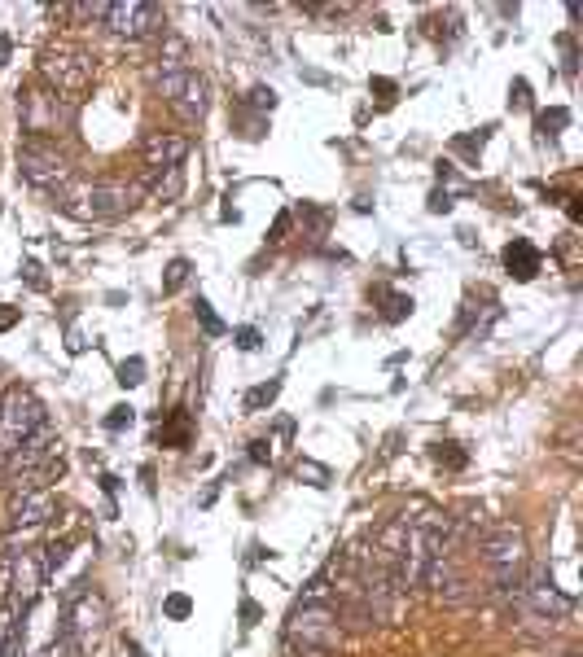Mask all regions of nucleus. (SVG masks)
Segmentation results:
<instances>
[{
	"mask_svg": "<svg viewBox=\"0 0 583 657\" xmlns=\"http://www.w3.org/2000/svg\"><path fill=\"white\" fill-rule=\"evenodd\" d=\"M44 421L49 417H44V403L36 399V390L9 386L5 395H0V456L18 452L31 434L44 430Z\"/></svg>",
	"mask_w": 583,
	"mask_h": 657,
	"instance_id": "1",
	"label": "nucleus"
},
{
	"mask_svg": "<svg viewBox=\"0 0 583 657\" xmlns=\"http://www.w3.org/2000/svg\"><path fill=\"white\" fill-rule=\"evenodd\" d=\"M136 198H141L136 184L93 180V184H79V189H66V211L75 219H119L132 211Z\"/></svg>",
	"mask_w": 583,
	"mask_h": 657,
	"instance_id": "2",
	"label": "nucleus"
},
{
	"mask_svg": "<svg viewBox=\"0 0 583 657\" xmlns=\"http://www.w3.org/2000/svg\"><path fill=\"white\" fill-rule=\"evenodd\" d=\"M158 84V97H167V106L180 114V119L189 123H202L211 110V79L202 71H193V66H185V71H163L154 79Z\"/></svg>",
	"mask_w": 583,
	"mask_h": 657,
	"instance_id": "3",
	"label": "nucleus"
},
{
	"mask_svg": "<svg viewBox=\"0 0 583 657\" xmlns=\"http://www.w3.org/2000/svg\"><path fill=\"white\" fill-rule=\"evenodd\" d=\"M62 627H66V636L88 653V644L106 631V601H101L97 592H88V587L75 592L71 601H62Z\"/></svg>",
	"mask_w": 583,
	"mask_h": 657,
	"instance_id": "4",
	"label": "nucleus"
},
{
	"mask_svg": "<svg viewBox=\"0 0 583 657\" xmlns=\"http://www.w3.org/2000/svg\"><path fill=\"white\" fill-rule=\"evenodd\" d=\"M522 557H527V535H522L518 526H500V530H491V535L483 539V561L496 570L500 587L518 583Z\"/></svg>",
	"mask_w": 583,
	"mask_h": 657,
	"instance_id": "5",
	"label": "nucleus"
},
{
	"mask_svg": "<svg viewBox=\"0 0 583 657\" xmlns=\"http://www.w3.org/2000/svg\"><path fill=\"white\" fill-rule=\"evenodd\" d=\"M18 167H22V176L31 184H40V189H66V184H71V163L49 145H22Z\"/></svg>",
	"mask_w": 583,
	"mask_h": 657,
	"instance_id": "6",
	"label": "nucleus"
},
{
	"mask_svg": "<svg viewBox=\"0 0 583 657\" xmlns=\"http://www.w3.org/2000/svg\"><path fill=\"white\" fill-rule=\"evenodd\" d=\"M106 27L114 31V36L141 40V36H150V31L163 27V9L150 5V0H119V5H110Z\"/></svg>",
	"mask_w": 583,
	"mask_h": 657,
	"instance_id": "7",
	"label": "nucleus"
},
{
	"mask_svg": "<svg viewBox=\"0 0 583 657\" xmlns=\"http://www.w3.org/2000/svg\"><path fill=\"white\" fill-rule=\"evenodd\" d=\"M40 75L53 84V92L62 97V92H84L88 88V79H93V66L84 62L79 53H62V49H49L40 57Z\"/></svg>",
	"mask_w": 583,
	"mask_h": 657,
	"instance_id": "8",
	"label": "nucleus"
},
{
	"mask_svg": "<svg viewBox=\"0 0 583 657\" xmlns=\"http://www.w3.org/2000/svg\"><path fill=\"white\" fill-rule=\"evenodd\" d=\"M66 119H71V110L62 106L57 92H27V97H22V128H27L31 136L66 128Z\"/></svg>",
	"mask_w": 583,
	"mask_h": 657,
	"instance_id": "9",
	"label": "nucleus"
},
{
	"mask_svg": "<svg viewBox=\"0 0 583 657\" xmlns=\"http://www.w3.org/2000/svg\"><path fill=\"white\" fill-rule=\"evenodd\" d=\"M189 149H193V141L189 136H180V132H150L141 141V158H145V167L150 171H167V167L185 163Z\"/></svg>",
	"mask_w": 583,
	"mask_h": 657,
	"instance_id": "10",
	"label": "nucleus"
},
{
	"mask_svg": "<svg viewBox=\"0 0 583 657\" xmlns=\"http://www.w3.org/2000/svg\"><path fill=\"white\" fill-rule=\"evenodd\" d=\"M44 561L36 557V552H22V557H14V583H9V592H14V601L18 609H31L40 601V592H44Z\"/></svg>",
	"mask_w": 583,
	"mask_h": 657,
	"instance_id": "11",
	"label": "nucleus"
},
{
	"mask_svg": "<svg viewBox=\"0 0 583 657\" xmlns=\"http://www.w3.org/2000/svg\"><path fill=\"white\" fill-rule=\"evenodd\" d=\"M527 601H531V609H535V614H540V618H548V622H562V618L570 614V609H575V601L557 592V587H553V579H548L544 570H540V574H535V579L527 583Z\"/></svg>",
	"mask_w": 583,
	"mask_h": 657,
	"instance_id": "12",
	"label": "nucleus"
},
{
	"mask_svg": "<svg viewBox=\"0 0 583 657\" xmlns=\"http://www.w3.org/2000/svg\"><path fill=\"white\" fill-rule=\"evenodd\" d=\"M53 491H27L14 500V522L18 526H44L53 517Z\"/></svg>",
	"mask_w": 583,
	"mask_h": 657,
	"instance_id": "13",
	"label": "nucleus"
},
{
	"mask_svg": "<svg viewBox=\"0 0 583 657\" xmlns=\"http://www.w3.org/2000/svg\"><path fill=\"white\" fill-rule=\"evenodd\" d=\"M505 268H509V276H518V281H531V276L540 272V250H535L527 237H513L505 246Z\"/></svg>",
	"mask_w": 583,
	"mask_h": 657,
	"instance_id": "14",
	"label": "nucleus"
},
{
	"mask_svg": "<svg viewBox=\"0 0 583 657\" xmlns=\"http://www.w3.org/2000/svg\"><path fill=\"white\" fill-rule=\"evenodd\" d=\"M154 202H176L180 193H185V171L180 167H167V171H150V180H145V189Z\"/></svg>",
	"mask_w": 583,
	"mask_h": 657,
	"instance_id": "15",
	"label": "nucleus"
},
{
	"mask_svg": "<svg viewBox=\"0 0 583 657\" xmlns=\"http://www.w3.org/2000/svg\"><path fill=\"white\" fill-rule=\"evenodd\" d=\"M31 657H84V649H79V644H75V640L62 631V636H53L49 644H40V649H31Z\"/></svg>",
	"mask_w": 583,
	"mask_h": 657,
	"instance_id": "16",
	"label": "nucleus"
},
{
	"mask_svg": "<svg viewBox=\"0 0 583 657\" xmlns=\"http://www.w3.org/2000/svg\"><path fill=\"white\" fill-rule=\"evenodd\" d=\"M277 395H281V377H272V382L255 386V390L246 395V412H264L268 403H277Z\"/></svg>",
	"mask_w": 583,
	"mask_h": 657,
	"instance_id": "17",
	"label": "nucleus"
},
{
	"mask_svg": "<svg viewBox=\"0 0 583 657\" xmlns=\"http://www.w3.org/2000/svg\"><path fill=\"white\" fill-rule=\"evenodd\" d=\"M189 285V259H171L167 272H163V294H176Z\"/></svg>",
	"mask_w": 583,
	"mask_h": 657,
	"instance_id": "18",
	"label": "nucleus"
},
{
	"mask_svg": "<svg viewBox=\"0 0 583 657\" xmlns=\"http://www.w3.org/2000/svg\"><path fill=\"white\" fill-rule=\"evenodd\" d=\"M382 298H386L382 320H391V325H395V320H404L408 311H413V298H404V294H386V290H382Z\"/></svg>",
	"mask_w": 583,
	"mask_h": 657,
	"instance_id": "19",
	"label": "nucleus"
},
{
	"mask_svg": "<svg viewBox=\"0 0 583 657\" xmlns=\"http://www.w3.org/2000/svg\"><path fill=\"white\" fill-rule=\"evenodd\" d=\"M193 311H198L202 329H207L211 338H220V333H224V320H220V316H215V311H211V303H207V298H198V303H193Z\"/></svg>",
	"mask_w": 583,
	"mask_h": 657,
	"instance_id": "20",
	"label": "nucleus"
},
{
	"mask_svg": "<svg viewBox=\"0 0 583 657\" xmlns=\"http://www.w3.org/2000/svg\"><path fill=\"white\" fill-rule=\"evenodd\" d=\"M163 614L180 622V618H189V614H193V601H189V596H185V592H171V596H167V601H163Z\"/></svg>",
	"mask_w": 583,
	"mask_h": 657,
	"instance_id": "21",
	"label": "nucleus"
},
{
	"mask_svg": "<svg viewBox=\"0 0 583 657\" xmlns=\"http://www.w3.org/2000/svg\"><path fill=\"white\" fill-rule=\"evenodd\" d=\"M145 382V360H123L119 364V386H141Z\"/></svg>",
	"mask_w": 583,
	"mask_h": 657,
	"instance_id": "22",
	"label": "nucleus"
},
{
	"mask_svg": "<svg viewBox=\"0 0 583 657\" xmlns=\"http://www.w3.org/2000/svg\"><path fill=\"white\" fill-rule=\"evenodd\" d=\"M132 417H136V412L128 408V403H119V408H110V417L101 421V425H106L110 434H119V430H128V425H132Z\"/></svg>",
	"mask_w": 583,
	"mask_h": 657,
	"instance_id": "23",
	"label": "nucleus"
},
{
	"mask_svg": "<svg viewBox=\"0 0 583 657\" xmlns=\"http://www.w3.org/2000/svg\"><path fill=\"white\" fill-rule=\"evenodd\" d=\"M299 478H312V487H329V469L316 460H299Z\"/></svg>",
	"mask_w": 583,
	"mask_h": 657,
	"instance_id": "24",
	"label": "nucleus"
},
{
	"mask_svg": "<svg viewBox=\"0 0 583 657\" xmlns=\"http://www.w3.org/2000/svg\"><path fill=\"white\" fill-rule=\"evenodd\" d=\"M434 460H439V465L461 469L465 465V452H456V443H439V447H434Z\"/></svg>",
	"mask_w": 583,
	"mask_h": 657,
	"instance_id": "25",
	"label": "nucleus"
},
{
	"mask_svg": "<svg viewBox=\"0 0 583 657\" xmlns=\"http://www.w3.org/2000/svg\"><path fill=\"white\" fill-rule=\"evenodd\" d=\"M233 342H237V351H259V329H237Z\"/></svg>",
	"mask_w": 583,
	"mask_h": 657,
	"instance_id": "26",
	"label": "nucleus"
},
{
	"mask_svg": "<svg viewBox=\"0 0 583 657\" xmlns=\"http://www.w3.org/2000/svg\"><path fill=\"white\" fill-rule=\"evenodd\" d=\"M570 123V114L566 110H548V114H540V128L548 132V128H566Z\"/></svg>",
	"mask_w": 583,
	"mask_h": 657,
	"instance_id": "27",
	"label": "nucleus"
},
{
	"mask_svg": "<svg viewBox=\"0 0 583 657\" xmlns=\"http://www.w3.org/2000/svg\"><path fill=\"white\" fill-rule=\"evenodd\" d=\"M250 101H255L259 110H272V106H277V92H272V88H255V92H250Z\"/></svg>",
	"mask_w": 583,
	"mask_h": 657,
	"instance_id": "28",
	"label": "nucleus"
},
{
	"mask_svg": "<svg viewBox=\"0 0 583 657\" xmlns=\"http://www.w3.org/2000/svg\"><path fill=\"white\" fill-rule=\"evenodd\" d=\"M509 101H513V106H518V110H527V106H531V97H527V84H522V79H518V84H513V97H509Z\"/></svg>",
	"mask_w": 583,
	"mask_h": 657,
	"instance_id": "29",
	"label": "nucleus"
},
{
	"mask_svg": "<svg viewBox=\"0 0 583 657\" xmlns=\"http://www.w3.org/2000/svg\"><path fill=\"white\" fill-rule=\"evenodd\" d=\"M242 622H246V627H255V622H259V605L255 601H242Z\"/></svg>",
	"mask_w": 583,
	"mask_h": 657,
	"instance_id": "30",
	"label": "nucleus"
},
{
	"mask_svg": "<svg viewBox=\"0 0 583 657\" xmlns=\"http://www.w3.org/2000/svg\"><path fill=\"white\" fill-rule=\"evenodd\" d=\"M250 456H255L259 465H264V460H272V452H268V443H264V438H259V443H250Z\"/></svg>",
	"mask_w": 583,
	"mask_h": 657,
	"instance_id": "31",
	"label": "nucleus"
},
{
	"mask_svg": "<svg viewBox=\"0 0 583 657\" xmlns=\"http://www.w3.org/2000/svg\"><path fill=\"white\" fill-rule=\"evenodd\" d=\"M430 211H452V198H448V193H434V198H430Z\"/></svg>",
	"mask_w": 583,
	"mask_h": 657,
	"instance_id": "32",
	"label": "nucleus"
},
{
	"mask_svg": "<svg viewBox=\"0 0 583 657\" xmlns=\"http://www.w3.org/2000/svg\"><path fill=\"white\" fill-rule=\"evenodd\" d=\"M22 272H27V281L36 285V290H44V276H40V268H36V263H27V268H22Z\"/></svg>",
	"mask_w": 583,
	"mask_h": 657,
	"instance_id": "33",
	"label": "nucleus"
},
{
	"mask_svg": "<svg viewBox=\"0 0 583 657\" xmlns=\"http://www.w3.org/2000/svg\"><path fill=\"white\" fill-rule=\"evenodd\" d=\"M18 320V311H0V329H9Z\"/></svg>",
	"mask_w": 583,
	"mask_h": 657,
	"instance_id": "34",
	"label": "nucleus"
},
{
	"mask_svg": "<svg viewBox=\"0 0 583 657\" xmlns=\"http://www.w3.org/2000/svg\"><path fill=\"white\" fill-rule=\"evenodd\" d=\"M5 57H9V40H0V66H5Z\"/></svg>",
	"mask_w": 583,
	"mask_h": 657,
	"instance_id": "35",
	"label": "nucleus"
}]
</instances>
